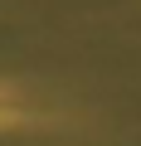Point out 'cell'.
Here are the masks:
<instances>
[{
	"mask_svg": "<svg viewBox=\"0 0 141 146\" xmlns=\"http://www.w3.org/2000/svg\"><path fill=\"white\" fill-rule=\"evenodd\" d=\"M20 122H24V107L15 102V88L0 83V131H15Z\"/></svg>",
	"mask_w": 141,
	"mask_h": 146,
	"instance_id": "6da1fadb",
	"label": "cell"
}]
</instances>
